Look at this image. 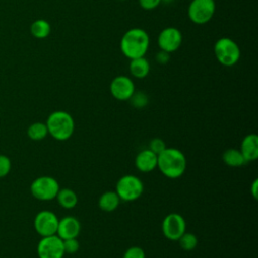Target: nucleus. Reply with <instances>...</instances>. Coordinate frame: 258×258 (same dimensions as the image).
Listing matches in <instances>:
<instances>
[{
    "label": "nucleus",
    "mask_w": 258,
    "mask_h": 258,
    "mask_svg": "<svg viewBox=\"0 0 258 258\" xmlns=\"http://www.w3.org/2000/svg\"><path fill=\"white\" fill-rule=\"evenodd\" d=\"M215 10V0H192L188 6L187 14L194 23L205 24L212 19Z\"/></svg>",
    "instance_id": "0eeeda50"
},
{
    "label": "nucleus",
    "mask_w": 258,
    "mask_h": 258,
    "mask_svg": "<svg viewBox=\"0 0 258 258\" xmlns=\"http://www.w3.org/2000/svg\"><path fill=\"white\" fill-rule=\"evenodd\" d=\"M55 198H56L59 206L67 210H71V209L75 208L78 204L77 194L69 187L59 188Z\"/></svg>",
    "instance_id": "f3484780"
},
{
    "label": "nucleus",
    "mask_w": 258,
    "mask_h": 258,
    "mask_svg": "<svg viewBox=\"0 0 258 258\" xmlns=\"http://www.w3.org/2000/svg\"><path fill=\"white\" fill-rule=\"evenodd\" d=\"M161 230L166 239L177 241L186 230L185 220L180 214L170 213L163 219Z\"/></svg>",
    "instance_id": "6e6552de"
},
{
    "label": "nucleus",
    "mask_w": 258,
    "mask_h": 258,
    "mask_svg": "<svg viewBox=\"0 0 258 258\" xmlns=\"http://www.w3.org/2000/svg\"><path fill=\"white\" fill-rule=\"evenodd\" d=\"M120 201L121 200L116 191L108 190L101 195L98 201V205L99 208L104 212H113L119 207Z\"/></svg>",
    "instance_id": "dca6fc26"
},
{
    "label": "nucleus",
    "mask_w": 258,
    "mask_h": 258,
    "mask_svg": "<svg viewBox=\"0 0 258 258\" xmlns=\"http://www.w3.org/2000/svg\"><path fill=\"white\" fill-rule=\"evenodd\" d=\"M122 258H145V252L141 247H129L123 254Z\"/></svg>",
    "instance_id": "393cba45"
},
{
    "label": "nucleus",
    "mask_w": 258,
    "mask_h": 258,
    "mask_svg": "<svg viewBox=\"0 0 258 258\" xmlns=\"http://www.w3.org/2000/svg\"><path fill=\"white\" fill-rule=\"evenodd\" d=\"M240 151L247 162L256 160L258 158V136L255 133L246 135L241 142Z\"/></svg>",
    "instance_id": "2eb2a0df"
},
{
    "label": "nucleus",
    "mask_w": 258,
    "mask_h": 258,
    "mask_svg": "<svg viewBox=\"0 0 258 258\" xmlns=\"http://www.w3.org/2000/svg\"><path fill=\"white\" fill-rule=\"evenodd\" d=\"M11 168V161L5 155H0V177L5 176Z\"/></svg>",
    "instance_id": "bb28decb"
},
{
    "label": "nucleus",
    "mask_w": 258,
    "mask_h": 258,
    "mask_svg": "<svg viewBox=\"0 0 258 258\" xmlns=\"http://www.w3.org/2000/svg\"><path fill=\"white\" fill-rule=\"evenodd\" d=\"M112 96L119 101H127L135 92V86L132 80L126 76L114 78L110 84Z\"/></svg>",
    "instance_id": "9b49d317"
},
{
    "label": "nucleus",
    "mask_w": 258,
    "mask_h": 258,
    "mask_svg": "<svg viewBox=\"0 0 258 258\" xmlns=\"http://www.w3.org/2000/svg\"><path fill=\"white\" fill-rule=\"evenodd\" d=\"M80 232H81V223L77 218L68 216L58 221L56 235L61 240L77 238Z\"/></svg>",
    "instance_id": "ddd939ff"
},
{
    "label": "nucleus",
    "mask_w": 258,
    "mask_h": 258,
    "mask_svg": "<svg viewBox=\"0 0 258 258\" xmlns=\"http://www.w3.org/2000/svg\"><path fill=\"white\" fill-rule=\"evenodd\" d=\"M58 218L53 212L41 211L34 218V229L41 236L55 235L58 226Z\"/></svg>",
    "instance_id": "9d476101"
},
{
    "label": "nucleus",
    "mask_w": 258,
    "mask_h": 258,
    "mask_svg": "<svg viewBox=\"0 0 258 258\" xmlns=\"http://www.w3.org/2000/svg\"><path fill=\"white\" fill-rule=\"evenodd\" d=\"M129 100L132 106L137 109L144 108L148 104V97L143 92H134V94L131 96Z\"/></svg>",
    "instance_id": "5701e85b"
},
{
    "label": "nucleus",
    "mask_w": 258,
    "mask_h": 258,
    "mask_svg": "<svg viewBox=\"0 0 258 258\" xmlns=\"http://www.w3.org/2000/svg\"><path fill=\"white\" fill-rule=\"evenodd\" d=\"M62 245H63L64 253H68V254H75L80 249V243L77 238L62 240Z\"/></svg>",
    "instance_id": "b1692460"
},
{
    "label": "nucleus",
    "mask_w": 258,
    "mask_h": 258,
    "mask_svg": "<svg viewBox=\"0 0 258 258\" xmlns=\"http://www.w3.org/2000/svg\"><path fill=\"white\" fill-rule=\"evenodd\" d=\"M129 70L132 76H134L135 78L143 79L148 75L150 66L148 60L144 56H141V57L131 59L129 64Z\"/></svg>",
    "instance_id": "6ab92c4d"
},
{
    "label": "nucleus",
    "mask_w": 258,
    "mask_h": 258,
    "mask_svg": "<svg viewBox=\"0 0 258 258\" xmlns=\"http://www.w3.org/2000/svg\"><path fill=\"white\" fill-rule=\"evenodd\" d=\"M45 124L48 134L58 141L70 139L75 131L74 118L66 111L52 112L48 116Z\"/></svg>",
    "instance_id": "7ed1b4c3"
},
{
    "label": "nucleus",
    "mask_w": 258,
    "mask_h": 258,
    "mask_svg": "<svg viewBox=\"0 0 258 258\" xmlns=\"http://www.w3.org/2000/svg\"><path fill=\"white\" fill-rule=\"evenodd\" d=\"M118 1H124V0H118Z\"/></svg>",
    "instance_id": "2f4dec72"
},
{
    "label": "nucleus",
    "mask_w": 258,
    "mask_h": 258,
    "mask_svg": "<svg viewBox=\"0 0 258 258\" xmlns=\"http://www.w3.org/2000/svg\"><path fill=\"white\" fill-rule=\"evenodd\" d=\"M149 46V36L147 32L141 28H131L127 30L120 42L121 51L130 58H137L144 56Z\"/></svg>",
    "instance_id": "f03ea898"
},
{
    "label": "nucleus",
    "mask_w": 258,
    "mask_h": 258,
    "mask_svg": "<svg viewBox=\"0 0 258 258\" xmlns=\"http://www.w3.org/2000/svg\"><path fill=\"white\" fill-rule=\"evenodd\" d=\"M59 190L57 180L51 176H39L30 185L32 196L39 201H51L55 199Z\"/></svg>",
    "instance_id": "423d86ee"
},
{
    "label": "nucleus",
    "mask_w": 258,
    "mask_h": 258,
    "mask_svg": "<svg viewBox=\"0 0 258 258\" xmlns=\"http://www.w3.org/2000/svg\"><path fill=\"white\" fill-rule=\"evenodd\" d=\"M222 159L224 163L230 167H240L247 162L240 149L236 148H229L224 151Z\"/></svg>",
    "instance_id": "a211bd4d"
},
{
    "label": "nucleus",
    "mask_w": 258,
    "mask_h": 258,
    "mask_svg": "<svg viewBox=\"0 0 258 258\" xmlns=\"http://www.w3.org/2000/svg\"><path fill=\"white\" fill-rule=\"evenodd\" d=\"M135 167L141 172H150L157 168V154L150 149H143L135 157Z\"/></svg>",
    "instance_id": "4468645a"
},
{
    "label": "nucleus",
    "mask_w": 258,
    "mask_h": 258,
    "mask_svg": "<svg viewBox=\"0 0 258 258\" xmlns=\"http://www.w3.org/2000/svg\"><path fill=\"white\" fill-rule=\"evenodd\" d=\"M177 241L179 243L180 248L184 251H191L198 246L197 236L189 232H184Z\"/></svg>",
    "instance_id": "4be33fe9"
},
{
    "label": "nucleus",
    "mask_w": 258,
    "mask_h": 258,
    "mask_svg": "<svg viewBox=\"0 0 258 258\" xmlns=\"http://www.w3.org/2000/svg\"><path fill=\"white\" fill-rule=\"evenodd\" d=\"M214 51L218 61L225 67H232L236 64L241 55L238 44L229 37H222L218 39L215 43Z\"/></svg>",
    "instance_id": "39448f33"
},
{
    "label": "nucleus",
    "mask_w": 258,
    "mask_h": 258,
    "mask_svg": "<svg viewBox=\"0 0 258 258\" xmlns=\"http://www.w3.org/2000/svg\"><path fill=\"white\" fill-rule=\"evenodd\" d=\"M181 32L175 27H166L158 35L157 42L161 50L168 53L175 51L181 44Z\"/></svg>",
    "instance_id": "f8f14e48"
},
{
    "label": "nucleus",
    "mask_w": 258,
    "mask_h": 258,
    "mask_svg": "<svg viewBox=\"0 0 258 258\" xmlns=\"http://www.w3.org/2000/svg\"><path fill=\"white\" fill-rule=\"evenodd\" d=\"M161 3V0H139L141 8L144 10H152Z\"/></svg>",
    "instance_id": "cd10ccee"
},
{
    "label": "nucleus",
    "mask_w": 258,
    "mask_h": 258,
    "mask_svg": "<svg viewBox=\"0 0 258 258\" xmlns=\"http://www.w3.org/2000/svg\"><path fill=\"white\" fill-rule=\"evenodd\" d=\"M173 0H161V2H164V3H169V2H172Z\"/></svg>",
    "instance_id": "7c9ffc66"
},
{
    "label": "nucleus",
    "mask_w": 258,
    "mask_h": 258,
    "mask_svg": "<svg viewBox=\"0 0 258 258\" xmlns=\"http://www.w3.org/2000/svg\"><path fill=\"white\" fill-rule=\"evenodd\" d=\"M39 258H62L64 255L62 240L55 234L42 237L37 245Z\"/></svg>",
    "instance_id": "1a4fd4ad"
},
{
    "label": "nucleus",
    "mask_w": 258,
    "mask_h": 258,
    "mask_svg": "<svg viewBox=\"0 0 258 258\" xmlns=\"http://www.w3.org/2000/svg\"><path fill=\"white\" fill-rule=\"evenodd\" d=\"M165 148H166L165 142L161 138H153V139H151L150 142H149V145H148V149H150L151 151H153L157 155L160 152H162Z\"/></svg>",
    "instance_id": "a878e982"
},
{
    "label": "nucleus",
    "mask_w": 258,
    "mask_h": 258,
    "mask_svg": "<svg viewBox=\"0 0 258 258\" xmlns=\"http://www.w3.org/2000/svg\"><path fill=\"white\" fill-rule=\"evenodd\" d=\"M157 168L170 179L178 178L186 169V157L181 150L166 147L157 155Z\"/></svg>",
    "instance_id": "f257e3e1"
},
{
    "label": "nucleus",
    "mask_w": 258,
    "mask_h": 258,
    "mask_svg": "<svg viewBox=\"0 0 258 258\" xmlns=\"http://www.w3.org/2000/svg\"><path fill=\"white\" fill-rule=\"evenodd\" d=\"M31 34L36 38H45L50 33V25L44 19H37L30 26Z\"/></svg>",
    "instance_id": "aec40b11"
},
{
    "label": "nucleus",
    "mask_w": 258,
    "mask_h": 258,
    "mask_svg": "<svg viewBox=\"0 0 258 258\" xmlns=\"http://www.w3.org/2000/svg\"><path fill=\"white\" fill-rule=\"evenodd\" d=\"M48 134L47 131V127L46 124L41 123V122H35L32 123L28 129H27V135L30 139L34 140V141H39L42 140L43 138L46 137V135Z\"/></svg>",
    "instance_id": "412c9836"
},
{
    "label": "nucleus",
    "mask_w": 258,
    "mask_h": 258,
    "mask_svg": "<svg viewBox=\"0 0 258 258\" xmlns=\"http://www.w3.org/2000/svg\"><path fill=\"white\" fill-rule=\"evenodd\" d=\"M250 192L253 197L254 200H257V197H258V179L255 178L250 186Z\"/></svg>",
    "instance_id": "c756f323"
},
{
    "label": "nucleus",
    "mask_w": 258,
    "mask_h": 258,
    "mask_svg": "<svg viewBox=\"0 0 258 258\" xmlns=\"http://www.w3.org/2000/svg\"><path fill=\"white\" fill-rule=\"evenodd\" d=\"M169 53L166 52V51H163V50H160L157 54H156V60L160 63V64H164L168 61L169 59Z\"/></svg>",
    "instance_id": "c85d7f7f"
},
{
    "label": "nucleus",
    "mask_w": 258,
    "mask_h": 258,
    "mask_svg": "<svg viewBox=\"0 0 258 258\" xmlns=\"http://www.w3.org/2000/svg\"><path fill=\"white\" fill-rule=\"evenodd\" d=\"M143 189V182L138 176L133 174H126L118 179L115 191L121 201L133 202L141 197Z\"/></svg>",
    "instance_id": "20e7f679"
}]
</instances>
